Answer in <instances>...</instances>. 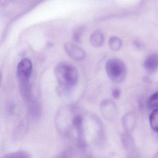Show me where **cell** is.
Instances as JSON below:
<instances>
[{
  "instance_id": "obj_11",
  "label": "cell",
  "mask_w": 158,
  "mask_h": 158,
  "mask_svg": "<svg viewBox=\"0 0 158 158\" xmlns=\"http://www.w3.org/2000/svg\"><path fill=\"white\" fill-rule=\"evenodd\" d=\"M29 157H30V155L29 153L24 151H18L15 152L8 153L4 156V158H29Z\"/></svg>"
},
{
  "instance_id": "obj_1",
  "label": "cell",
  "mask_w": 158,
  "mask_h": 158,
  "mask_svg": "<svg viewBox=\"0 0 158 158\" xmlns=\"http://www.w3.org/2000/svg\"><path fill=\"white\" fill-rule=\"evenodd\" d=\"M55 74L60 85L61 93H67L77 84L78 73L76 66L67 62H61L56 65Z\"/></svg>"
},
{
  "instance_id": "obj_7",
  "label": "cell",
  "mask_w": 158,
  "mask_h": 158,
  "mask_svg": "<svg viewBox=\"0 0 158 158\" xmlns=\"http://www.w3.org/2000/svg\"><path fill=\"white\" fill-rule=\"evenodd\" d=\"M149 121L152 130L158 132V109L153 110L150 115Z\"/></svg>"
},
{
  "instance_id": "obj_4",
  "label": "cell",
  "mask_w": 158,
  "mask_h": 158,
  "mask_svg": "<svg viewBox=\"0 0 158 158\" xmlns=\"http://www.w3.org/2000/svg\"><path fill=\"white\" fill-rule=\"evenodd\" d=\"M64 48L68 56L73 60H83L85 57V51L73 43H66L64 45Z\"/></svg>"
},
{
  "instance_id": "obj_5",
  "label": "cell",
  "mask_w": 158,
  "mask_h": 158,
  "mask_svg": "<svg viewBox=\"0 0 158 158\" xmlns=\"http://www.w3.org/2000/svg\"><path fill=\"white\" fill-rule=\"evenodd\" d=\"M144 67L149 73H153L158 69V54L154 53L148 57L144 62Z\"/></svg>"
},
{
  "instance_id": "obj_6",
  "label": "cell",
  "mask_w": 158,
  "mask_h": 158,
  "mask_svg": "<svg viewBox=\"0 0 158 158\" xmlns=\"http://www.w3.org/2000/svg\"><path fill=\"white\" fill-rule=\"evenodd\" d=\"M104 42V36L100 31H96L90 36V42L93 47L99 48L103 45Z\"/></svg>"
},
{
  "instance_id": "obj_10",
  "label": "cell",
  "mask_w": 158,
  "mask_h": 158,
  "mask_svg": "<svg viewBox=\"0 0 158 158\" xmlns=\"http://www.w3.org/2000/svg\"><path fill=\"white\" fill-rule=\"evenodd\" d=\"M148 107L152 110L158 109V92L150 97L148 101Z\"/></svg>"
},
{
  "instance_id": "obj_9",
  "label": "cell",
  "mask_w": 158,
  "mask_h": 158,
  "mask_svg": "<svg viewBox=\"0 0 158 158\" xmlns=\"http://www.w3.org/2000/svg\"><path fill=\"white\" fill-rule=\"evenodd\" d=\"M122 41L120 39L116 37H111L109 40V46L111 49L114 51H117L120 50L122 47Z\"/></svg>"
},
{
  "instance_id": "obj_12",
  "label": "cell",
  "mask_w": 158,
  "mask_h": 158,
  "mask_svg": "<svg viewBox=\"0 0 158 158\" xmlns=\"http://www.w3.org/2000/svg\"><path fill=\"white\" fill-rule=\"evenodd\" d=\"M84 28L83 27H79L75 30L73 35L74 40L77 42H80L81 40V36L84 32Z\"/></svg>"
},
{
  "instance_id": "obj_13",
  "label": "cell",
  "mask_w": 158,
  "mask_h": 158,
  "mask_svg": "<svg viewBox=\"0 0 158 158\" xmlns=\"http://www.w3.org/2000/svg\"><path fill=\"white\" fill-rule=\"evenodd\" d=\"M112 95L114 98H118L121 95V91L118 89H114L112 91Z\"/></svg>"
},
{
  "instance_id": "obj_3",
  "label": "cell",
  "mask_w": 158,
  "mask_h": 158,
  "mask_svg": "<svg viewBox=\"0 0 158 158\" xmlns=\"http://www.w3.org/2000/svg\"><path fill=\"white\" fill-rule=\"evenodd\" d=\"M33 71V64L28 58L23 59L18 64L17 76L20 85L29 83V79Z\"/></svg>"
},
{
  "instance_id": "obj_8",
  "label": "cell",
  "mask_w": 158,
  "mask_h": 158,
  "mask_svg": "<svg viewBox=\"0 0 158 158\" xmlns=\"http://www.w3.org/2000/svg\"><path fill=\"white\" fill-rule=\"evenodd\" d=\"M83 123V118L81 115H76L73 118L72 121V125L74 128L77 130L78 133H83L82 129Z\"/></svg>"
},
{
  "instance_id": "obj_2",
  "label": "cell",
  "mask_w": 158,
  "mask_h": 158,
  "mask_svg": "<svg viewBox=\"0 0 158 158\" xmlns=\"http://www.w3.org/2000/svg\"><path fill=\"white\" fill-rule=\"evenodd\" d=\"M105 70L110 79L115 83L122 82L127 74V68L124 63L118 59L109 60L106 63Z\"/></svg>"
}]
</instances>
